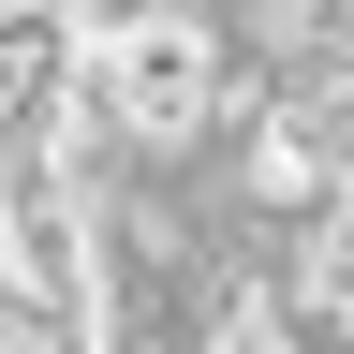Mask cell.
Masks as SVG:
<instances>
[{"mask_svg": "<svg viewBox=\"0 0 354 354\" xmlns=\"http://www.w3.org/2000/svg\"><path fill=\"white\" fill-rule=\"evenodd\" d=\"M59 74H74V30L44 15H0V162H30L44 133H59Z\"/></svg>", "mask_w": 354, "mask_h": 354, "instance_id": "cell-2", "label": "cell"}, {"mask_svg": "<svg viewBox=\"0 0 354 354\" xmlns=\"http://www.w3.org/2000/svg\"><path fill=\"white\" fill-rule=\"evenodd\" d=\"M59 30H74L59 118H74L104 162H207L221 104H236L221 15H192V0H118V15H59Z\"/></svg>", "mask_w": 354, "mask_h": 354, "instance_id": "cell-1", "label": "cell"}, {"mask_svg": "<svg viewBox=\"0 0 354 354\" xmlns=\"http://www.w3.org/2000/svg\"><path fill=\"white\" fill-rule=\"evenodd\" d=\"M192 354H266V339H251V325H207V339H192Z\"/></svg>", "mask_w": 354, "mask_h": 354, "instance_id": "cell-3", "label": "cell"}]
</instances>
